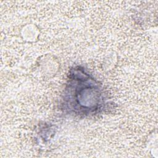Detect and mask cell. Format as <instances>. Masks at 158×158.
I'll use <instances>...</instances> for the list:
<instances>
[{
    "instance_id": "1",
    "label": "cell",
    "mask_w": 158,
    "mask_h": 158,
    "mask_svg": "<svg viewBox=\"0 0 158 158\" xmlns=\"http://www.w3.org/2000/svg\"><path fill=\"white\" fill-rule=\"evenodd\" d=\"M72 78L69 80L64 101L69 108L78 114L95 113L103 104L102 93L98 83L89 76L80 70H75Z\"/></svg>"
}]
</instances>
